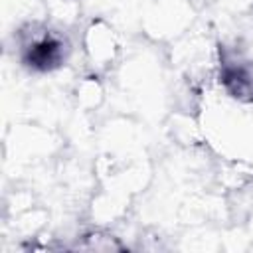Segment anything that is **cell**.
<instances>
[{"label":"cell","instance_id":"obj_1","mask_svg":"<svg viewBox=\"0 0 253 253\" xmlns=\"http://www.w3.org/2000/svg\"><path fill=\"white\" fill-rule=\"evenodd\" d=\"M59 57H61V45L53 38H43V40L36 42L30 47L28 55H26L28 63L32 67H36V69H49V67H53V65H57Z\"/></svg>","mask_w":253,"mask_h":253}]
</instances>
